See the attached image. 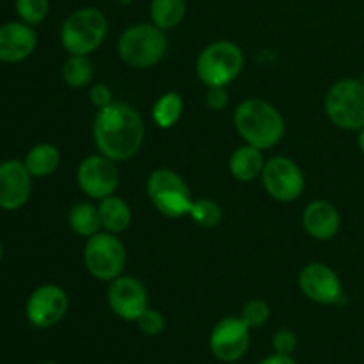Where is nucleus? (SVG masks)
I'll use <instances>...</instances> for the list:
<instances>
[{
  "label": "nucleus",
  "mask_w": 364,
  "mask_h": 364,
  "mask_svg": "<svg viewBox=\"0 0 364 364\" xmlns=\"http://www.w3.org/2000/svg\"><path fill=\"white\" fill-rule=\"evenodd\" d=\"M363 84H364V73H363Z\"/></svg>",
  "instance_id": "c9c22d12"
},
{
  "label": "nucleus",
  "mask_w": 364,
  "mask_h": 364,
  "mask_svg": "<svg viewBox=\"0 0 364 364\" xmlns=\"http://www.w3.org/2000/svg\"><path fill=\"white\" fill-rule=\"evenodd\" d=\"M110 309L123 320H135L148 309L144 284L132 276H119L112 281L107 294Z\"/></svg>",
  "instance_id": "4468645a"
},
{
  "label": "nucleus",
  "mask_w": 364,
  "mask_h": 364,
  "mask_svg": "<svg viewBox=\"0 0 364 364\" xmlns=\"http://www.w3.org/2000/svg\"><path fill=\"white\" fill-rule=\"evenodd\" d=\"M107 18L96 7H82L64 20L60 41L71 55H87L98 48L107 36Z\"/></svg>",
  "instance_id": "20e7f679"
},
{
  "label": "nucleus",
  "mask_w": 364,
  "mask_h": 364,
  "mask_svg": "<svg viewBox=\"0 0 364 364\" xmlns=\"http://www.w3.org/2000/svg\"><path fill=\"white\" fill-rule=\"evenodd\" d=\"M263 167H265V160H263L262 149L251 144L235 149L230 159L231 174L240 181H252L263 173Z\"/></svg>",
  "instance_id": "a211bd4d"
},
{
  "label": "nucleus",
  "mask_w": 364,
  "mask_h": 364,
  "mask_svg": "<svg viewBox=\"0 0 364 364\" xmlns=\"http://www.w3.org/2000/svg\"><path fill=\"white\" fill-rule=\"evenodd\" d=\"M183 112V100L178 92L169 91L156 100L153 107V119L160 128H171L178 123Z\"/></svg>",
  "instance_id": "5701e85b"
},
{
  "label": "nucleus",
  "mask_w": 364,
  "mask_h": 364,
  "mask_svg": "<svg viewBox=\"0 0 364 364\" xmlns=\"http://www.w3.org/2000/svg\"><path fill=\"white\" fill-rule=\"evenodd\" d=\"M100 220H102V228H105L109 233H121L127 230L132 223V210L117 196H109V198L102 199L98 206Z\"/></svg>",
  "instance_id": "6ab92c4d"
},
{
  "label": "nucleus",
  "mask_w": 364,
  "mask_h": 364,
  "mask_svg": "<svg viewBox=\"0 0 364 364\" xmlns=\"http://www.w3.org/2000/svg\"><path fill=\"white\" fill-rule=\"evenodd\" d=\"M228 105V92L224 85L208 87L206 92V107L212 110H223Z\"/></svg>",
  "instance_id": "c756f323"
},
{
  "label": "nucleus",
  "mask_w": 364,
  "mask_h": 364,
  "mask_svg": "<svg viewBox=\"0 0 364 364\" xmlns=\"http://www.w3.org/2000/svg\"><path fill=\"white\" fill-rule=\"evenodd\" d=\"M151 20L162 31L174 28L183 21L187 14V2L185 0H153L151 2Z\"/></svg>",
  "instance_id": "412c9836"
},
{
  "label": "nucleus",
  "mask_w": 364,
  "mask_h": 364,
  "mask_svg": "<svg viewBox=\"0 0 364 364\" xmlns=\"http://www.w3.org/2000/svg\"><path fill=\"white\" fill-rule=\"evenodd\" d=\"M92 64L87 55H71L64 63L63 77L70 87H84L92 80Z\"/></svg>",
  "instance_id": "b1692460"
},
{
  "label": "nucleus",
  "mask_w": 364,
  "mask_h": 364,
  "mask_svg": "<svg viewBox=\"0 0 364 364\" xmlns=\"http://www.w3.org/2000/svg\"><path fill=\"white\" fill-rule=\"evenodd\" d=\"M302 294L318 304H338L343 297V288L338 274L326 263H309L299 276Z\"/></svg>",
  "instance_id": "ddd939ff"
},
{
  "label": "nucleus",
  "mask_w": 364,
  "mask_h": 364,
  "mask_svg": "<svg viewBox=\"0 0 364 364\" xmlns=\"http://www.w3.org/2000/svg\"><path fill=\"white\" fill-rule=\"evenodd\" d=\"M96 148L114 162L128 160L141 149L144 123L137 110L123 102H112L98 110L92 127Z\"/></svg>",
  "instance_id": "f257e3e1"
},
{
  "label": "nucleus",
  "mask_w": 364,
  "mask_h": 364,
  "mask_svg": "<svg viewBox=\"0 0 364 364\" xmlns=\"http://www.w3.org/2000/svg\"><path fill=\"white\" fill-rule=\"evenodd\" d=\"M251 327L242 316H226L210 334V350L219 361L237 363L245 355L251 341Z\"/></svg>",
  "instance_id": "9d476101"
},
{
  "label": "nucleus",
  "mask_w": 364,
  "mask_h": 364,
  "mask_svg": "<svg viewBox=\"0 0 364 364\" xmlns=\"http://www.w3.org/2000/svg\"><path fill=\"white\" fill-rule=\"evenodd\" d=\"M77 180L89 198L105 199L116 192L119 185V173L114 166V160L109 156L92 155L78 166Z\"/></svg>",
  "instance_id": "9b49d317"
},
{
  "label": "nucleus",
  "mask_w": 364,
  "mask_h": 364,
  "mask_svg": "<svg viewBox=\"0 0 364 364\" xmlns=\"http://www.w3.org/2000/svg\"><path fill=\"white\" fill-rule=\"evenodd\" d=\"M306 231L316 240H331L340 230V213L329 201H313L302 215Z\"/></svg>",
  "instance_id": "f3484780"
},
{
  "label": "nucleus",
  "mask_w": 364,
  "mask_h": 364,
  "mask_svg": "<svg viewBox=\"0 0 364 364\" xmlns=\"http://www.w3.org/2000/svg\"><path fill=\"white\" fill-rule=\"evenodd\" d=\"M70 226L80 237H92L100 233L102 220H100L98 206L92 203H77L70 212Z\"/></svg>",
  "instance_id": "4be33fe9"
},
{
  "label": "nucleus",
  "mask_w": 364,
  "mask_h": 364,
  "mask_svg": "<svg viewBox=\"0 0 364 364\" xmlns=\"http://www.w3.org/2000/svg\"><path fill=\"white\" fill-rule=\"evenodd\" d=\"M41 364H55V363H41Z\"/></svg>",
  "instance_id": "f704fd0d"
},
{
  "label": "nucleus",
  "mask_w": 364,
  "mask_h": 364,
  "mask_svg": "<svg viewBox=\"0 0 364 364\" xmlns=\"http://www.w3.org/2000/svg\"><path fill=\"white\" fill-rule=\"evenodd\" d=\"M148 196L162 215L178 219L191 213L194 199L180 174L171 169H156L148 180Z\"/></svg>",
  "instance_id": "0eeeda50"
},
{
  "label": "nucleus",
  "mask_w": 364,
  "mask_h": 364,
  "mask_svg": "<svg viewBox=\"0 0 364 364\" xmlns=\"http://www.w3.org/2000/svg\"><path fill=\"white\" fill-rule=\"evenodd\" d=\"M242 318L249 327H263L270 318V308L263 299H252L242 309Z\"/></svg>",
  "instance_id": "bb28decb"
},
{
  "label": "nucleus",
  "mask_w": 364,
  "mask_h": 364,
  "mask_svg": "<svg viewBox=\"0 0 364 364\" xmlns=\"http://www.w3.org/2000/svg\"><path fill=\"white\" fill-rule=\"evenodd\" d=\"M167 50L166 32L155 23H139L132 25L121 34L117 41V52L121 60L132 68L155 66L162 60Z\"/></svg>",
  "instance_id": "7ed1b4c3"
},
{
  "label": "nucleus",
  "mask_w": 364,
  "mask_h": 364,
  "mask_svg": "<svg viewBox=\"0 0 364 364\" xmlns=\"http://www.w3.org/2000/svg\"><path fill=\"white\" fill-rule=\"evenodd\" d=\"M60 153L52 144H38L25 156V167L31 176H48L59 167Z\"/></svg>",
  "instance_id": "aec40b11"
},
{
  "label": "nucleus",
  "mask_w": 364,
  "mask_h": 364,
  "mask_svg": "<svg viewBox=\"0 0 364 364\" xmlns=\"http://www.w3.org/2000/svg\"><path fill=\"white\" fill-rule=\"evenodd\" d=\"M244 68V53L240 46L231 41H215L206 46L199 55L196 71L198 77L206 87L224 85L240 75Z\"/></svg>",
  "instance_id": "39448f33"
},
{
  "label": "nucleus",
  "mask_w": 364,
  "mask_h": 364,
  "mask_svg": "<svg viewBox=\"0 0 364 364\" xmlns=\"http://www.w3.org/2000/svg\"><path fill=\"white\" fill-rule=\"evenodd\" d=\"M258 364H297L294 361L291 355H283V354H274L265 358L263 361H259Z\"/></svg>",
  "instance_id": "2f4dec72"
},
{
  "label": "nucleus",
  "mask_w": 364,
  "mask_h": 364,
  "mask_svg": "<svg viewBox=\"0 0 364 364\" xmlns=\"http://www.w3.org/2000/svg\"><path fill=\"white\" fill-rule=\"evenodd\" d=\"M85 267L92 277L114 281L121 276L127 265V249L114 233H96L87 238L84 249Z\"/></svg>",
  "instance_id": "6e6552de"
},
{
  "label": "nucleus",
  "mask_w": 364,
  "mask_h": 364,
  "mask_svg": "<svg viewBox=\"0 0 364 364\" xmlns=\"http://www.w3.org/2000/svg\"><path fill=\"white\" fill-rule=\"evenodd\" d=\"M68 295L55 284L39 287L27 301V318L39 329H48L64 318L68 311Z\"/></svg>",
  "instance_id": "f8f14e48"
},
{
  "label": "nucleus",
  "mask_w": 364,
  "mask_h": 364,
  "mask_svg": "<svg viewBox=\"0 0 364 364\" xmlns=\"http://www.w3.org/2000/svg\"><path fill=\"white\" fill-rule=\"evenodd\" d=\"M89 98H91L92 105L98 107V109H103V107L112 103V92H110V89L107 85L96 84L92 85L91 92H89Z\"/></svg>",
  "instance_id": "7c9ffc66"
},
{
  "label": "nucleus",
  "mask_w": 364,
  "mask_h": 364,
  "mask_svg": "<svg viewBox=\"0 0 364 364\" xmlns=\"http://www.w3.org/2000/svg\"><path fill=\"white\" fill-rule=\"evenodd\" d=\"M262 180L265 191L277 201H295L304 191V174L301 167L287 156H274L265 162Z\"/></svg>",
  "instance_id": "1a4fd4ad"
},
{
  "label": "nucleus",
  "mask_w": 364,
  "mask_h": 364,
  "mask_svg": "<svg viewBox=\"0 0 364 364\" xmlns=\"http://www.w3.org/2000/svg\"><path fill=\"white\" fill-rule=\"evenodd\" d=\"M38 36L27 23L11 21L0 27V60L20 63L27 59L36 48Z\"/></svg>",
  "instance_id": "dca6fc26"
},
{
  "label": "nucleus",
  "mask_w": 364,
  "mask_h": 364,
  "mask_svg": "<svg viewBox=\"0 0 364 364\" xmlns=\"http://www.w3.org/2000/svg\"><path fill=\"white\" fill-rule=\"evenodd\" d=\"M188 215L192 217L198 226L201 228H215L219 226L220 220H223V208L217 205L212 199H198L192 205L191 213Z\"/></svg>",
  "instance_id": "393cba45"
},
{
  "label": "nucleus",
  "mask_w": 364,
  "mask_h": 364,
  "mask_svg": "<svg viewBox=\"0 0 364 364\" xmlns=\"http://www.w3.org/2000/svg\"><path fill=\"white\" fill-rule=\"evenodd\" d=\"M358 142H359V148H361V151L364 153V128H363V130H359Z\"/></svg>",
  "instance_id": "473e14b6"
},
{
  "label": "nucleus",
  "mask_w": 364,
  "mask_h": 364,
  "mask_svg": "<svg viewBox=\"0 0 364 364\" xmlns=\"http://www.w3.org/2000/svg\"><path fill=\"white\" fill-rule=\"evenodd\" d=\"M0 259H2V244H0Z\"/></svg>",
  "instance_id": "72a5a7b5"
},
{
  "label": "nucleus",
  "mask_w": 364,
  "mask_h": 364,
  "mask_svg": "<svg viewBox=\"0 0 364 364\" xmlns=\"http://www.w3.org/2000/svg\"><path fill=\"white\" fill-rule=\"evenodd\" d=\"M235 127L247 144L258 149H270L284 135V119L276 107L265 100L251 98L235 110Z\"/></svg>",
  "instance_id": "f03ea898"
},
{
  "label": "nucleus",
  "mask_w": 364,
  "mask_h": 364,
  "mask_svg": "<svg viewBox=\"0 0 364 364\" xmlns=\"http://www.w3.org/2000/svg\"><path fill=\"white\" fill-rule=\"evenodd\" d=\"M16 13L27 25H38L48 14V0H16Z\"/></svg>",
  "instance_id": "a878e982"
},
{
  "label": "nucleus",
  "mask_w": 364,
  "mask_h": 364,
  "mask_svg": "<svg viewBox=\"0 0 364 364\" xmlns=\"http://www.w3.org/2000/svg\"><path fill=\"white\" fill-rule=\"evenodd\" d=\"M31 196V173L23 162L7 160L0 164V208L18 210Z\"/></svg>",
  "instance_id": "2eb2a0df"
},
{
  "label": "nucleus",
  "mask_w": 364,
  "mask_h": 364,
  "mask_svg": "<svg viewBox=\"0 0 364 364\" xmlns=\"http://www.w3.org/2000/svg\"><path fill=\"white\" fill-rule=\"evenodd\" d=\"M326 112L336 127L343 130L364 128V84L355 78H343L329 89Z\"/></svg>",
  "instance_id": "423d86ee"
},
{
  "label": "nucleus",
  "mask_w": 364,
  "mask_h": 364,
  "mask_svg": "<svg viewBox=\"0 0 364 364\" xmlns=\"http://www.w3.org/2000/svg\"><path fill=\"white\" fill-rule=\"evenodd\" d=\"M135 322H137L139 331L146 334V336H159L164 331V327H166V320H164L162 313L149 308Z\"/></svg>",
  "instance_id": "cd10ccee"
},
{
  "label": "nucleus",
  "mask_w": 364,
  "mask_h": 364,
  "mask_svg": "<svg viewBox=\"0 0 364 364\" xmlns=\"http://www.w3.org/2000/svg\"><path fill=\"white\" fill-rule=\"evenodd\" d=\"M272 347L276 354L291 355L297 348V336L290 329H279L274 334Z\"/></svg>",
  "instance_id": "c85d7f7f"
}]
</instances>
